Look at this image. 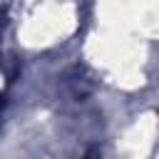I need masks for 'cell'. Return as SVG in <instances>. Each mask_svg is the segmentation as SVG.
<instances>
[{
  "label": "cell",
  "instance_id": "cell-1",
  "mask_svg": "<svg viewBox=\"0 0 159 159\" xmlns=\"http://www.w3.org/2000/svg\"><path fill=\"white\" fill-rule=\"evenodd\" d=\"M89 159H92V157H89Z\"/></svg>",
  "mask_w": 159,
  "mask_h": 159
}]
</instances>
